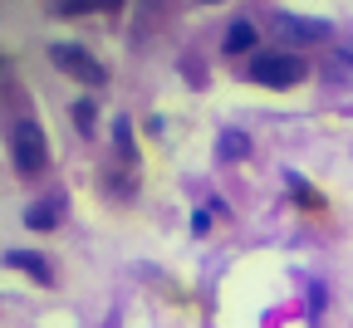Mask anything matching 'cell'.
<instances>
[{
    "mask_svg": "<svg viewBox=\"0 0 353 328\" xmlns=\"http://www.w3.org/2000/svg\"><path fill=\"white\" fill-rule=\"evenodd\" d=\"M50 59H54V69H64L69 79H79L88 88H103L108 83V69L88 54V50H79V44H50Z\"/></svg>",
    "mask_w": 353,
    "mask_h": 328,
    "instance_id": "cell-3",
    "label": "cell"
},
{
    "mask_svg": "<svg viewBox=\"0 0 353 328\" xmlns=\"http://www.w3.org/2000/svg\"><path fill=\"white\" fill-rule=\"evenodd\" d=\"M216 157H221V162H241V157H250V137L236 132V127L221 132V137H216Z\"/></svg>",
    "mask_w": 353,
    "mask_h": 328,
    "instance_id": "cell-7",
    "label": "cell"
},
{
    "mask_svg": "<svg viewBox=\"0 0 353 328\" xmlns=\"http://www.w3.org/2000/svg\"><path fill=\"white\" fill-rule=\"evenodd\" d=\"M74 123H79V132H83V137L94 132V103H88V99H83V103H74Z\"/></svg>",
    "mask_w": 353,
    "mask_h": 328,
    "instance_id": "cell-9",
    "label": "cell"
},
{
    "mask_svg": "<svg viewBox=\"0 0 353 328\" xmlns=\"http://www.w3.org/2000/svg\"><path fill=\"white\" fill-rule=\"evenodd\" d=\"M250 44H255V25H250V20H236V25L226 30V39H221V50H226V54H245Z\"/></svg>",
    "mask_w": 353,
    "mask_h": 328,
    "instance_id": "cell-8",
    "label": "cell"
},
{
    "mask_svg": "<svg viewBox=\"0 0 353 328\" xmlns=\"http://www.w3.org/2000/svg\"><path fill=\"white\" fill-rule=\"evenodd\" d=\"M270 34H280L285 44L304 50V44H324L334 30H329V20H304V15H270Z\"/></svg>",
    "mask_w": 353,
    "mask_h": 328,
    "instance_id": "cell-4",
    "label": "cell"
},
{
    "mask_svg": "<svg viewBox=\"0 0 353 328\" xmlns=\"http://www.w3.org/2000/svg\"><path fill=\"white\" fill-rule=\"evenodd\" d=\"M250 79L265 83V88H294V83L304 79V59H299V54H280V50L255 54V59H250Z\"/></svg>",
    "mask_w": 353,
    "mask_h": 328,
    "instance_id": "cell-2",
    "label": "cell"
},
{
    "mask_svg": "<svg viewBox=\"0 0 353 328\" xmlns=\"http://www.w3.org/2000/svg\"><path fill=\"white\" fill-rule=\"evenodd\" d=\"M6 265H10V269H25L34 285H44V289L54 285V265L44 260V255H34V250H10V255H6Z\"/></svg>",
    "mask_w": 353,
    "mask_h": 328,
    "instance_id": "cell-5",
    "label": "cell"
},
{
    "mask_svg": "<svg viewBox=\"0 0 353 328\" xmlns=\"http://www.w3.org/2000/svg\"><path fill=\"white\" fill-rule=\"evenodd\" d=\"M59 216H64V196L54 192V196H44L39 206L25 211V225H30V230H50V225H59Z\"/></svg>",
    "mask_w": 353,
    "mask_h": 328,
    "instance_id": "cell-6",
    "label": "cell"
},
{
    "mask_svg": "<svg viewBox=\"0 0 353 328\" xmlns=\"http://www.w3.org/2000/svg\"><path fill=\"white\" fill-rule=\"evenodd\" d=\"M201 6H216V0H201Z\"/></svg>",
    "mask_w": 353,
    "mask_h": 328,
    "instance_id": "cell-10",
    "label": "cell"
},
{
    "mask_svg": "<svg viewBox=\"0 0 353 328\" xmlns=\"http://www.w3.org/2000/svg\"><path fill=\"white\" fill-rule=\"evenodd\" d=\"M10 157H15V172L20 176L44 172V162H50V143H44V127L34 118H20L10 127Z\"/></svg>",
    "mask_w": 353,
    "mask_h": 328,
    "instance_id": "cell-1",
    "label": "cell"
}]
</instances>
